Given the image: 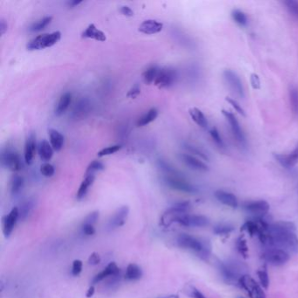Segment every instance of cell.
Listing matches in <instances>:
<instances>
[{
	"label": "cell",
	"mask_w": 298,
	"mask_h": 298,
	"mask_svg": "<svg viewBox=\"0 0 298 298\" xmlns=\"http://www.w3.org/2000/svg\"><path fill=\"white\" fill-rule=\"evenodd\" d=\"M266 249L277 248L291 254L298 253V235L297 228L292 222L278 221L269 223L264 234L259 237Z\"/></svg>",
	"instance_id": "obj_1"
},
{
	"label": "cell",
	"mask_w": 298,
	"mask_h": 298,
	"mask_svg": "<svg viewBox=\"0 0 298 298\" xmlns=\"http://www.w3.org/2000/svg\"><path fill=\"white\" fill-rule=\"evenodd\" d=\"M177 244L181 249L188 250L199 257L207 260L209 257L211 248L207 242L187 234H180L177 237Z\"/></svg>",
	"instance_id": "obj_2"
},
{
	"label": "cell",
	"mask_w": 298,
	"mask_h": 298,
	"mask_svg": "<svg viewBox=\"0 0 298 298\" xmlns=\"http://www.w3.org/2000/svg\"><path fill=\"white\" fill-rule=\"evenodd\" d=\"M191 207L188 201L176 203L164 212L160 218V226L169 227L173 223H177V220L184 214H186Z\"/></svg>",
	"instance_id": "obj_3"
},
{
	"label": "cell",
	"mask_w": 298,
	"mask_h": 298,
	"mask_svg": "<svg viewBox=\"0 0 298 298\" xmlns=\"http://www.w3.org/2000/svg\"><path fill=\"white\" fill-rule=\"evenodd\" d=\"M61 38V32L60 31L44 33L41 35L37 36L31 39L26 45V48L29 51L34 50H41L54 46Z\"/></svg>",
	"instance_id": "obj_4"
},
{
	"label": "cell",
	"mask_w": 298,
	"mask_h": 298,
	"mask_svg": "<svg viewBox=\"0 0 298 298\" xmlns=\"http://www.w3.org/2000/svg\"><path fill=\"white\" fill-rule=\"evenodd\" d=\"M1 164L5 169L13 172L21 169V160L12 146H7L1 150Z\"/></svg>",
	"instance_id": "obj_5"
},
{
	"label": "cell",
	"mask_w": 298,
	"mask_h": 298,
	"mask_svg": "<svg viewBox=\"0 0 298 298\" xmlns=\"http://www.w3.org/2000/svg\"><path fill=\"white\" fill-rule=\"evenodd\" d=\"M262 258L265 263L272 266H283L289 262L291 255L283 249L277 248H269L264 250Z\"/></svg>",
	"instance_id": "obj_6"
},
{
	"label": "cell",
	"mask_w": 298,
	"mask_h": 298,
	"mask_svg": "<svg viewBox=\"0 0 298 298\" xmlns=\"http://www.w3.org/2000/svg\"><path fill=\"white\" fill-rule=\"evenodd\" d=\"M222 115L227 119V121L230 125L231 132H232V134L234 136V138L236 140L238 145L243 149H246L247 146H248L247 139H246L245 134L242 131L240 123L238 121L236 117L234 116V114L232 113L230 111L222 110Z\"/></svg>",
	"instance_id": "obj_7"
},
{
	"label": "cell",
	"mask_w": 298,
	"mask_h": 298,
	"mask_svg": "<svg viewBox=\"0 0 298 298\" xmlns=\"http://www.w3.org/2000/svg\"><path fill=\"white\" fill-rule=\"evenodd\" d=\"M238 284L247 292L250 298H267L266 294L261 284H258L249 275H243L240 278Z\"/></svg>",
	"instance_id": "obj_8"
},
{
	"label": "cell",
	"mask_w": 298,
	"mask_h": 298,
	"mask_svg": "<svg viewBox=\"0 0 298 298\" xmlns=\"http://www.w3.org/2000/svg\"><path fill=\"white\" fill-rule=\"evenodd\" d=\"M164 184L169 186L170 188L179 191V192H185V193H196L198 192V189L196 188L194 185L185 180L184 177L178 175H167L163 177Z\"/></svg>",
	"instance_id": "obj_9"
},
{
	"label": "cell",
	"mask_w": 298,
	"mask_h": 298,
	"mask_svg": "<svg viewBox=\"0 0 298 298\" xmlns=\"http://www.w3.org/2000/svg\"><path fill=\"white\" fill-rule=\"evenodd\" d=\"M177 78V71L174 68H160L154 84L159 89H167L173 85Z\"/></svg>",
	"instance_id": "obj_10"
},
{
	"label": "cell",
	"mask_w": 298,
	"mask_h": 298,
	"mask_svg": "<svg viewBox=\"0 0 298 298\" xmlns=\"http://www.w3.org/2000/svg\"><path fill=\"white\" fill-rule=\"evenodd\" d=\"M221 276L223 277L224 280L227 283H234V282H239L240 278L243 276L241 268L238 266L235 263H220L219 266Z\"/></svg>",
	"instance_id": "obj_11"
},
{
	"label": "cell",
	"mask_w": 298,
	"mask_h": 298,
	"mask_svg": "<svg viewBox=\"0 0 298 298\" xmlns=\"http://www.w3.org/2000/svg\"><path fill=\"white\" fill-rule=\"evenodd\" d=\"M223 78L226 83H227V86L229 87V89L236 96H239L240 98H244V96H245L244 88H243V85H242L241 79L238 76L237 74L235 72L232 71L231 69H226L223 72Z\"/></svg>",
	"instance_id": "obj_12"
},
{
	"label": "cell",
	"mask_w": 298,
	"mask_h": 298,
	"mask_svg": "<svg viewBox=\"0 0 298 298\" xmlns=\"http://www.w3.org/2000/svg\"><path fill=\"white\" fill-rule=\"evenodd\" d=\"M243 209L254 217L263 218L270 211V206L266 200H253L243 204Z\"/></svg>",
	"instance_id": "obj_13"
},
{
	"label": "cell",
	"mask_w": 298,
	"mask_h": 298,
	"mask_svg": "<svg viewBox=\"0 0 298 298\" xmlns=\"http://www.w3.org/2000/svg\"><path fill=\"white\" fill-rule=\"evenodd\" d=\"M177 223L179 224L182 227H205L209 225V220L203 215H195V214H184L178 220Z\"/></svg>",
	"instance_id": "obj_14"
},
{
	"label": "cell",
	"mask_w": 298,
	"mask_h": 298,
	"mask_svg": "<svg viewBox=\"0 0 298 298\" xmlns=\"http://www.w3.org/2000/svg\"><path fill=\"white\" fill-rule=\"evenodd\" d=\"M19 220V213H18V208L17 206L13 207L8 213V215L3 218V233H4V237L7 238L11 236L12 232L14 230L16 224Z\"/></svg>",
	"instance_id": "obj_15"
},
{
	"label": "cell",
	"mask_w": 298,
	"mask_h": 298,
	"mask_svg": "<svg viewBox=\"0 0 298 298\" xmlns=\"http://www.w3.org/2000/svg\"><path fill=\"white\" fill-rule=\"evenodd\" d=\"M129 213H130V208L128 206H123L120 208H118L109 220L108 227L110 229H116L118 227H123L127 220Z\"/></svg>",
	"instance_id": "obj_16"
},
{
	"label": "cell",
	"mask_w": 298,
	"mask_h": 298,
	"mask_svg": "<svg viewBox=\"0 0 298 298\" xmlns=\"http://www.w3.org/2000/svg\"><path fill=\"white\" fill-rule=\"evenodd\" d=\"M274 156L282 166L291 169L298 163V145L289 154H274Z\"/></svg>",
	"instance_id": "obj_17"
},
{
	"label": "cell",
	"mask_w": 298,
	"mask_h": 298,
	"mask_svg": "<svg viewBox=\"0 0 298 298\" xmlns=\"http://www.w3.org/2000/svg\"><path fill=\"white\" fill-rule=\"evenodd\" d=\"M179 158L186 166H188L192 170H198V171H208L209 170V167L207 166L206 163L192 155H190L187 153H182L179 155Z\"/></svg>",
	"instance_id": "obj_18"
},
{
	"label": "cell",
	"mask_w": 298,
	"mask_h": 298,
	"mask_svg": "<svg viewBox=\"0 0 298 298\" xmlns=\"http://www.w3.org/2000/svg\"><path fill=\"white\" fill-rule=\"evenodd\" d=\"M120 273H121L120 268L117 266V263L112 262V263H109L103 271H101L100 273L97 274L95 277H93L92 284L93 285H96V284L103 282V280L108 279L109 277H113V276H116V275Z\"/></svg>",
	"instance_id": "obj_19"
},
{
	"label": "cell",
	"mask_w": 298,
	"mask_h": 298,
	"mask_svg": "<svg viewBox=\"0 0 298 298\" xmlns=\"http://www.w3.org/2000/svg\"><path fill=\"white\" fill-rule=\"evenodd\" d=\"M90 108H91V104L87 98L79 100L73 109L72 117L75 120H80V119L85 118L90 112Z\"/></svg>",
	"instance_id": "obj_20"
},
{
	"label": "cell",
	"mask_w": 298,
	"mask_h": 298,
	"mask_svg": "<svg viewBox=\"0 0 298 298\" xmlns=\"http://www.w3.org/2000/svg\"><path fill=\"white\" fill-rule=\"evenodd\" d=\"M163 25L161 22H158L155 19H147L140 25L139 31L147 35H151L161 32L163 30Z\"/></svg>",
	"instance_id": "obj_21"
},
{
	"label": "cell",
	"mask_w": 298,
	"mask_h": 298,
	"mask_svg": "<svg viewBox=\"0 0 298 298\" xmlns=\"http://www.w3.org/2000/svg\"><path fill=\"white\" fill-rule=\"evenodd\" d=\"M214 196L218 201L222 203L225 206H229L231 208H237L239 206L236 196L229 192L223 190H218L214 192Z\"/></svg>",
	"instance_id": "obj_22"
},
{
	"label": "cell",
	"mask_w": 298,
	"mask_h": 298,
	"mask_svg": "<svg viewBox=\"0 0 298 298\" xmlns=\"http://www.w3.org/2000/svg\"><path fill=\"white\" fill-rule=\"evenodd\" d=\"M36 152V137L34 134H30L25 145V150H24V157H25V163L27 164H31L32 163V159L35 156Z\"/></svg>",
	"instance_id": "obj_23"
},
{
	"label": "cell",
	"mask_w": 298,
	"mask_h": 298,
	"mask_svg": "<svg viewBox=\"0 0 298 298\" xmlns=\"http://www.w3.org/2000/svg\"><path fill=\"white\" fill-rule=\"evenodd\" d=\"M82 37L84 39H92L97 40V41H102V42L105 41L107 39L105 33L97 28L94 24H90L83 31L82 33Z\"/></svg>",
	"instance_id": "obj_24"
},
{
	"label": "cell",
	"mask_w": 298,
	"mask_h": 298,
	"mask_svg": "<svg viewBox=\"0 0 298 298\" xmlns=\"http://www.w3.org/2000/svg\"><path fill=\"white\" fill-rule=\"evenodd\" d=\"M48 134H49L50 144L53 147V150L60 151L64 146V136L54 129H50Z\"/></svg>",
	"instance_id": "obj_25"
},
{
	"label": "cell",
	"mask_w": 298,
	"mask_h": 298,
	"mask_svg": "<svg viewBox=\"0 0 298 298\" xmlns=\"http://www.w3.org/2000/svg\"><path fill=\"white\" fill-rule=\"evenodd\" d=\"M95 178H96V176L94 174L86 175L85 178L83 179V181L82 182V184L79 187L78 192L76 194V199L78 200H82L85 198L86 195L89 192V188L92 186L95 182Z\"/></svg>",
	"instance_id": "obj_26"
},
{
	"label": "cell",
	"mask_w": 298,
	"mask_h": 298,
	"mask_svg": "<svg viewBox=\"0 0 298 298\" xmlns=\"http://www.w3.org/2000/svg\"><path fill=\"white\" fill-rule=\"evenodd\" d=\"M189 114L191 116L192 121L194 122L196 125L199 126L200 128H208V121L206 119V116L199 109H198V108H191L189 110Z\"/></svg>",
	"instance_id": "obj_27"
},
{
	"label": "cell",
	"mask_w": 298,
	"mask_h": 298,
	"mask_svg": "<svg viewBox=\"0 0 298 298\" xmlns=\"http://www.w3.org/2000/svg\"><path fill=\"white\" fill-rule=\"evenodd\" d=\"M72 101V94L71 93L67 92L63 94L61 96V98L59 100V102L57 103L56 108H55V115L57 117H61L63 114L68 110V108L70 106V103Z\"/></svg>",
	"instance_id": "obj_28"
},
{
	"label": "cell",
	"mask_w": 298,
	"mask_h": 298,
	"mask_svg": "<svg viewBox=\"0 0 298 298\" xmlns=\"http://www.w3.org/2000/svg\"><path fill=\"white\" fill-rule=\"evenodd\" d=\"M143 270L138 264L131 263L126 268L125 278L127 281H139L142 278Z\"/></svg>",
	"instance_id": "obj_29"
},
{
	"label": "cell",
	"mask_w": 298,
	"mask_h": 298,
	"mask_svg": "<svg viewBox=\"0 0 298 298\" xmlns=\"http://www.w3.org/2000/svg\"><path fill=\"white\" fill-rule=\"evenodd\" d=\"M24 185H25L24 177L18 174H14L11 178V195L14 196V197L19 195L24 188Z\"/></svg>",
	"instance_id": "obj_30"
},
{
	"label": "cell",
	"mask_w": 298,
	"mask_h": 298,
	"mask_svg": "<svg viewBox=\"0 0 298 298\" xmlns=\"http://www.w3.org/2000/svg\"><path fill=\"white\" fill-rule=\"evenodd\" d=\"M39 154L43 161H49L53 157V149L46 140H42L39 146Z\"/></svg>",
	"instance_id": "obj_31"
},
{
	"label": "cell",
	"mask_w": 298,
	"mask_h": 298,
	"mask_svg": "<svg viewBox=\"0 0 298 298\" xmlns=\"http://www.w3.org/2000/svg\"><path fill=\"white\" fill-rule=\"evenodd\" d=\"M35 206V200L34 199H26L25 201L22 203L20 207H18V213H19V220H24L27 218L29 213L32 212L33 207Z\"/></svg>",
	"instance_id": "obj_32"
},
{
	"label": "cell",
	"mask_w": 298,
	"mask_h": 298,
	"mask_svg": "<svg viewBox=\"0 0 298 298\" xmlns=\"http://www.w3.org/2000/svg\"><path fill=\"white\" fill-rule=\"evenodd\" d=\"M158 116V111L156 110V108H152L147 112L145 114L138 122V126L139 127H144L146 125H149L150 123L155 121L156 119V117Z\"/></svg>",
	"instance_id": "obj_33"
},
{
	"label": "cell",
	"mask_w": 298,
	"mask_h": 298,
	"mask_svg": "<svg viewBox=\"0 0 298 298\" xmlns=\"http://www.w3.org/2000/svg\"><path fill=\"white\" fill-rule=\"evenodd\" d=\"M160 68H157L156 66H151L149 68H147L145 73L143 74V80L146 84H151L155 82L158 71Z\"/></svg>",
	"instance_id": "obj_34"
},
{
	"label": "cell",
	"mask_w": 298,
	"mask_h": 298,
	"mask_svg": "<svg viewBox=\"0 0 298 298\" xmlns=\"http://www.w3.org/2000/svg\"><path fill=\"white\" fill-rule=\"evenodd\" d=\"M52 19H53V17H51V16H47V17L40 18L38 21L34 22L29 27V31L32 32H40V31H42L43 29L46 28V26L49 25L51 21H52Z\"/></svg>",
	"instance_id": "obj_35"
},
{
	"label": "cell",
	"mask_w": 298,
	"mask_h": 298,
	"mask_svg": "<svg viewBox=\"0 0 298 298\" xmlns=\"http://www.w3.org/2000/svg\"><path fill=\"white\" fill-rule=\"evenodd\" d=\"M290 101L292 111L298 117V87H291L290 89Z\"/></svg>",
	"instance_id": "obj_36"
},
{
	"label": "cell",
	"mask_w": 298,
	"mask_h": 298,
	"mask_svg": "<svg viewBox=\"0 0 298 298\" xmlns=\"http://www.w3.org/2000/svg\"><path fill=\"white\" fill-rule=\"evenodd\" d=\"M232 18L234 19L235 23H237L238 25H242V26H246L249 23V19H248V16L246 15L245 12L235 9L232 11L231 13Z\"/></svg>",
	"instance_id": "obj_37"
},
{
	"label": "cell",
	"mask_w": 298,
	"mask_h": 298,
	"mask_svg": "<svg viewBox=\"0 0 298 298\" xmlns=\"http://www.w3.org/2000/svg\"><path fill=\"white\" fill-rule=\"evenodd\" d=\"M285 7L287 9L288 12L298 20V1L295 0H286L284 2Z\"/></svg>",
	"instance_id": "obj_38"
},
{
	"label": "cell",
	"mask_w": 298,
	"mask_h": 298,
	"mask_svg": "<svg viewBox=\"0 0 298 298\" xmlns=\"http://www.w3.org/2000/svg\"><path fill=\"white\" fill-rule=\"evenodd\" d=\"M257 277H258V279H259L261 286L263 289L268 290V288L270 286V277H269V274H268L266 268H263V269L258 270L257 271Z\"/></svg>",
	"instance_id": "obj_39"
},
{
	"label": "cell",
	"mask_w": 298,
	"mask_h": 298,
	"mask_svg": "<svg viewBox=\"0 0 298 298\" xmlns=\"http://www.w3.org/2000/svg\"><path fill=\"white\" fill-rule=\"evenodd\" d=\"M236 249H237L238 252L240 253V255L244 257V258H248L249 256V247L247 244L245 239L243 237H240L236 242Z\"/></svg>",
	"instance_id": "obj_40"
},
{
	"label": "cell",
	"mask_w": 298,
	"mask_h": 298,
	"mask_svg": "<svg viewBox=\"0 0 298 298\" xmlns=\"http://www.w3.org/2000/svg\"><path fill=\"white\" fill-rule=\"evenodd\" d=\"M209 133L211 138L213 139V142L215 143V145H216L220 149H225V147H226L225 143H224L223 139L221 138V136H220V132L218 131V129L213 127V128L210 130Z\"/></svg>",
	"instance_id": "obj_41"
},
{
	"label": "cell",
	"mask_w": 298,
	"mask_h": 298,
	"mask_svg": "<svg viewBox=\"0 0 298 298\" xmlns=\"http://www.w3.org/2000/svg\"><path fill=\"white\" fill-rule=\"evenodd\" d=\"M184 147H185V149L188 150L189 152L192 153V154H195L197 156H200L201 158L206 160V161L209 160L208 155H207L203 149H200L199 147L192 146V145H190V144H185Z\"/></svg>",
	"instance_id": "obj_42"
},
{
	"label": "cell",
	"mask_w": 298,
	"mask_h": 298,
	"mask_svg": "<svg viewBox=\"0 0 298 298\" xmlns=\"http://www.w3.org/2000/svg\"><path fill=\"white\" fill-rule=\"evenodd\" d=\"M104 169H105V166L102 162L97 161V160H94L93 162L89 163V166L87 168L86 175H90V174L95 175L96 171H101V170H103Z\"/></svg>",
	"instance_id": "obj_43"
},
{
	"label": "cell",
	"mask_w": 298,
	"mask_h": 298,
	"mask_svg": "<svg viewBox=\"0 0 298 298\" xmlns=\"http://www.w3.org/2000/svg\"><path fill=\"white\" fill-rule=\"evenodd\" d=\"M234 227L229 225H225V224H220L216 227L213 228V233L216 234V235H228L231 234L233 231H234Z\"/></svg>",
	"instance_id": "obj_44"
},
{
	"label": "cell",
	"mask_w": 298,
	"mask_h": 298,
	"mask_svg": "<svg viewBox=\"0 0 298 298\" xmlns=\"http://www.w3.org/2000/svg\"><path fill=\"white\" fill-rule=\"evenodd\" d=\"M54 172H55V169H54L53 164H51V163H43L42 165L40 166V173L42 174L44 177H53Z\"/></svg>",
	"instance_id": "obj_45"
},
{
	"label": "cell",
	"mask_w": 298,
	"mask_h": 298,
	"mask_svg": "<svg viewBox=\"0 0 298 298\" xmlns=\"http://www.w3.org/2000/svg\"><path fill=\"white\" fill-rule=\"evenodd\" d=\"M120 149H121V146H118V145L117 146H109V147H106L104 149H101L98 154H97V156H99V157L110 156V155H112L114 153L117 152Z\"/></svg>",
	"instance_id": "obj_46"
},
{
	"label": "cell",
	"mask_w": 298,
	"mask_h": 298,
	"mask_svg": "<svg viewBox=\"0 0 298 298\" xmlns=\"http://www.w3.org/2000/svg\"><path fill=\"white\" fill-rule=\"evenodd\" d=\"M226 101H227V103L230 104L231 106L234 108V110H235V111H236L238 114H240L242 117H246V116H247L245 110L242 108V105H240V103H238L236 100L233 99V98H231V97H227H227H226Z\"/></svg>",
	"instance_id": "obj_47"
},
{
	"label": "cell",
	"mask_w": 298,
	"mask_h": 298,
	"mask_svg": "<svg viewBox=\"0 0 298 298\" xmlns=\"http://www.w3.org/2000/svg\"><path fill=\"white\" fill-rule=\"evenodd\" d=\"M100 213L98 211H94L92 213H89L85 219L83 220L82 224H89V225H95L99 220Z\"/></svg>",
	"instance_id": "obj_48"
},
{
	"label": "cell",
	"mask_w": 298,
	"mask_h": 298,
	"mask_svg": "<svg viewBox=\"0 0 298 298\" xmlns=\"http://www.w3.org/2000/svg\"><path fill=\"white\" fill-rule=\"evenodd\" d=\"M83 263L81 260H75L72 264L71 273L74 277H78L82 272Z\"/></svg>",
	"instance_id": "obj_49"
},
{
	"label": "cell",
	"mask_w": 298,
	"mask_h": 298,
	"mask_svg": "<svg viewBox=\"0 0 298 298\" xmlns=\"http://www.w3.org/2000/svg\"><path fill=\"white\" fill-rule=\"evenodd\" d=\"M102 258L99 256L98 253L94 252L89 256V259H88V263L91 266H96L101 263Z\"/></svg>",
	"instance_id": "obj_50"
},
{
	"label": "cell",
	"mask_w": 298,
	"mask_h": 298,
	"mask_svg": "<svg viewBox=\"0 0 298 298\" xmlns=\"http://www.w3.org/2000/svg\"><path fill=\"white\" fill-rule=\"evenodd\" d=\"M250 83H251L253 89H261V80H260L259 75L256 74V73L251 74L250 75Z\"/></svg>",
	"instance_id": "obj_51"
},
{
	"label": "cell",
	"mask_w": 298,
	"mask_h": 298,
	"mask_svg": "<svg viewBox=\"0 0 298 298\" xmlns=\"http://www.w3.org/2000/svg\"><path fill=\"white\" fill-rule=\"evenodd\" d=\"M82 231L83 234L87 235V236H91L96 234V228L93 225H89V224H82Z\"/></svg>",
	"instance_id": "obj_52"
},
{
	"label": "cell",
	"mask_w": 298,
	"mask_h": 298,
	"mask_svg": "<svg viewBox=\"0 0 298 298\" xmlns=\"http://www.w3.org/2000/svg\"><path fill=\"white\" fill-rule=\"evenodd\" d=\"M189 296L192 298H206L205 295L203 294L202 292L196 289L194 287H190L189 290Z\"/></svg>",
	"instance_id": "obj_53"
},
{
	"label": "cell",
	"mask_w": 298,
	"mask_h": 298,
	"mask_svg": "<svg viewBox=\"0 0 298 298\" xmlns=\"http://www.w3.org/2000/svg\"><path fill=\"white\" fill-rule=\"evenodd\" d=\"M140 93H141L140 87H139V84H136L135 86L132 87V89H130V91L127 94V96L131 97V98H136L137 96H139Z\"/></svg>",
	"instance_id": "obj_54"
},
{
	"label": "cell",
	"mask_w": 298,
	"mask_h": 298,
	"mask_svg": "<svg viewBox=\"0 0 298 298\" xmlns=\"http://www.w3.org/2000/svg\"><path fill=\"white\" fill-rule=\"evenodd\" d=\"M120 12L126 17H132L134 15V11H132V8L125 6V5L120 8Z\"/></svg>",
	"instance_id": "obj_55"
},
{
	"label": "cell",
	"mask_w": 298,
	"mask_h": 298,
	"mask_svg": "<svg viewBox=\"0 0 298 298\" xmlns=\"http://www.w3.org/2000/svg\"><path fill=\"white\" fill-rule=\"evenodd\" d=\"M6 31H7V24L5 23L4 19H1V21H0V33H1V35H4Z\"/></svg>",
	"instance_id": "obj_56"
},
{
	"label": "cell",
	"mask_w": 298,
	"mask_h": 298,
	"mask_svg": "<svg viewBox=\"0 0 298 298\" xmlns=\"http://www.w3.org/2000/svg\"><path fill=\"white\" fill-rule=\"evenodd\" d=\"M95 292H96V289L94 287V285H91V286L89 288V290L86 292V298H93V296L95 295Z\"/></svg>",
	"instance_id": "obj_57"
},
{
	"label": "cell",
	"mask_w": 298,
	"mask_h": 298,
	"mask_svg": "<svg viewBox=\"0 0 298 298\" xmlns=\"http://www.w3.org/2000/svg\"><path fill=\"white\" fill-rule=\"evenodd\" d=\"M82 1H76V0H72V1H68V6L70 7H75L77 6L78 4H82Z\"/></svg>",
	"instance_id": "obj_58"
},
{
	"label": "cell",
	"mask_w": 298,
	"mask_h": 298,
	"mask_svg": "<svg viewBox=\"0 0 298 298\" xmlns=\"http://www.w3.org/2000/svg\"><path fill=\"white\" fill-rule=\"evenodd\" d=\"M179 298V296L177 294H172V295H169V296H166V297H159V298Z\"/></svg>",
	"instance_id": "obj_59"
},
{
	"label": "cell",
	"mask_w": 298,
	"mask_h": 298,
	"mask_svg": "<svg viewBox=\"0 0 298 298\" xmlns=\"http://www.w3.org/2000/svg\"><path fill=\"white\" fill-rule=\"evenodd\" d=\"M242 298V297H240V298Z\"/></svg>",
	"instance_id": "obj_60"
}]
</instances>
